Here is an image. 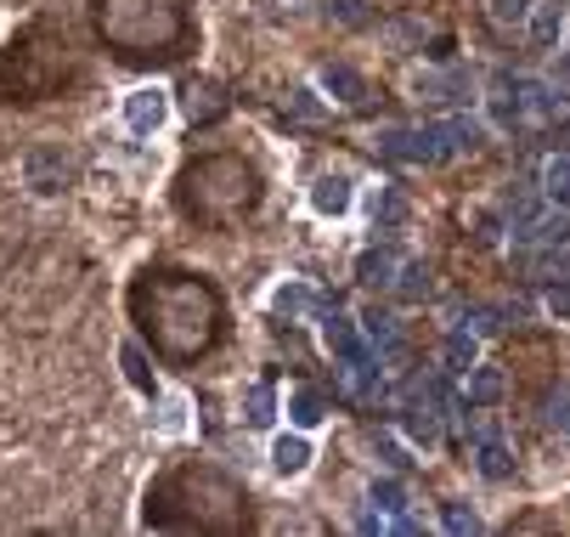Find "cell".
<instances>
[{
    "label": "cell",
    "mask_w": 570,
    "mask_h": 537,
    "mask_svg": "<svg viewBox=\"0 0 570 537\" xmlns=\"http://www.w3.org/2000/svg\"><path fill=\"white\" fill-rule=\"evenodd\" d=\"M543 418H548V425L559 430V425H565V418H570V391H559V396L548 402V413H543Z\"/></svg>",
    "instance_id": "41"
},
{
    "label": "cell",
    "mask_w": 570,
    "mask_h": 537,
    "mask_svg": "<svg viewBox=\"0 0 570 537\" xmlns=\"http://www.w3.org/2000/svg\"><path fill=\"white\" fill-rule=\"evenodd\" d=\"M440 125V147H446V159H463V153H474L485 142V120H474V113H446Z\"/></svg>",
    "instance_id": "17"
},
{
    "label": "cell",
    "mask_w": 570,
    "mask_h": 537,
    "mask_svg": "<svg viewBox=\"0 0 570 537\" xmlns=\"http://www.w3.org/2000/svg\"><path fill=\"white\" fill-rule=\"evenodd\" d=\"M289 113H294V120H305V125H316L322 113H328V102H322L316 86H294V91H289Z\"/></svg>",
    "instance_id": "33"
},
{
    "label": "cell",
    "mask_w": 570,
    "mask_h": 537,
    "mask_svg": "<svg viewBox=\"0 0 570 537\" xmlns=\"http://www.w3.org/2000/svg\"><path fill=\"white\" fill-rule=\"evenodd\" d=\"M543 312H548L554 323H570V283H554V289L543 294Z\"/></svg>",
    "instance_id": "38"
},
{
    "label": "cell",
    "mask_w": 570,
    "mask_h": 537,
    "mask_svg": "<svg viewBox=\"0 0 570 537\" xmlns=\"http://www.w3.org/2000/svg\"><path fill=\"white\" fill-rule=\"evenodd\" d=\"M401 221H406V193H401V187H379V199H373V226H379V233H395Z\"/></svg>",
    "instance_id": "31"
},
{
    "label": "cell",
    "mask_w": 570,
    "mask_h": 537,
    "mask_svg": "<svg viewBox=\"0 0 570 537\" xmlns=\"http://www.w3.org/2000/svg\"><path fill=\"white\" fill-rule=\"evenodd\" d=\"M322 12H328V23H339V29H373L379 23L373 0H322Z\"/></svg>",
    "instance_id": "28"
},
{
    "label": "cell",
    "mask_w": 570,
    "mask_h": 537,
    "mask_svg": "<svg viewBox=\"0 0 570 537\" xmlns=\"http://www.w3.org/2000/svg\"><path fill=\"white\" fill-rule=\"evenodd\" d=\"M119 362H125V379H131V385H136L142 396H153V373H147V362H142L136 345H125V357H119Z\"/></svg>",
    "instance_id": "37"
},
{
    "label": "cell",
    "mask_w": 570,
    "mask_h": 537,
    "mask_svg": "<svg viewBox=\"0 0 570 537\" xmlns=\"http://www.w3.org/2000/svg\"><path fill=\"white\" fill-rule=\"evenodd\" d=\"M91 29L125 68L176 63L187 46V7L181 0H91Z\"/></svg>",
    "instance_id": "2"
},
{
    "label": "cell",
    "mask_w": 570,
    "mask_h": 537,
    "mask_svg": "<svg viewBox=\"0 0 570 537\" xmlns=\"http://www.w3.org/2000/svg\"><path fill=\"white\" fill-rule=\"evenodd\" d=\"M559 430H565V436H570V418H565V425H559Z\"/></svg>",
    "instance_id": "42"
},
{
    "label": "cell",
    "mask_w": 570,
    "mask_h": 537,
    "mask_svg": "<svg viewBox=\"0 0 570 537\" xmlns=\"http://www.w3.org/2000/svg\"><path fill=\"white\" fill-rule=\"evenodd\" d=\"M316 91L328 102H339V108H361V102H368V74L350 68V63H328L316 74Z\"/></svg>",
    "instance_id": "14"
},
{
    "label": "cell",
    "mask_w": 570,
    "mask_h": 537,
    "mask_svg": "<svg viewBox=\"0 0 570 537\" xmlns=\"http://www.w3.org/2000/svg\"><path fill=\"white\" fill-rule=\"evenodd\" d=\"M311 215H322V221H345L350 215V204H356V181L345 176V170H322V176H311Z\"/></svg>",
    "instance_id": "10"
},
{
    "label": "cell",
    "mask_w": 570,
    "mask_h": 537,
    "mask_svg": "<svg viewBox=\"0 0 570 537\" xmlns=\"http://www.w3.org/2000/svg\"><path fill=\"white\" fill-rule=\"evenodd\" d=\"M525 120H532V102H525V80L503 74L498 91L485 97V125H498V131H519Z\"/></svg>",
    "instance_id": "12"
},
{
    "label": "cell",
    "mask_w": 570,
    "mask_h": 537,
    "mask_svg": "<svg viewBox=\"0 0 570 537\" xmlns=\"http://www.w3.org/2000/svg\"><path fill=\"white\" fill-rule=\"evenodd\" d=\"M429 289H435L429 260H418V255H401L395 278H390V294H395L401 305H418V300H429Z\"/></svg>",
    "instance_id": "18"
},
{
    "label": "cell",
    "mask_w": 570,
    "mask_h": 537,
    "mask_svg": "<svg viewBox=\"0 0 570 537\" xmlns=\"http://www.w3.org/2000/svg\"><path fill=\"white\" fill-rule=\"evenodd\" d=\"M271 317H282V323H300V317H311L316 312V289L311 283H300V278H289V283H277L271 289Z\"/></svg>",
    "instance_id": "20"
},
{
    "label": "cell",
    "mask_w": 570,
    "mask_h": 537,
    "mask_svg": "<svg viewBox=\"0 0 570 537\" xmlns=\"http://www.w3.org/2000/svg\"><path fill=\"white\" fill-rule=\"evenodd\" d=\"M543 193H548V204L570 210V153H554V159L543 165Z\"/></svg>",
    "instance_id": "30"
},
{
    "label": "cell",
    "mask_w": 570,
    "mask_h": 537,
    "mask_svg": "<svg viewBox=\"0 0 570 537\" xmlns=\"http://www.w3.org/2000/svg\"><path fill=\"white\" fill-rule=\"evenodd\" d=\"M532 7H537V0H492V18H498L503 29H525Z\"/></svg>",
    "instance_id": "35"
},
{
    "label": "cell",
    "mask_w": 570,
    "mask_h": 537,
    "mask_svg": "<svg viewBox=\"0 0 570 537\" xmlns=\"http://www.w3.org/2000/svg\"><path fill=\"white\" fill-rule=\"evenodd\" d=\"M316 334H322V351H328L334 362H356V357L373 351L368 334H361V323L345 317V312H334V305H322V312H316Z\"/></svg>",
    "instance_id": "9"
},
{
    "label": "cell",
    "mask_w": 570,
    "mask_h": 537,
    "mask_svg": "<svg viewBox=\"0 0 570 537\" xmlns=\"http://www.w3.org/2000/svg\"><path fill=\"white\" fill-rule=\"evenodd\" d=\"M440 526L452 532V537H474V532H480V515H474L469 504H446V510H440Z\"/></svg>",
    "instance_id": "34"
},
{
    "label": "cell",
    "mask_w": 570,
    "mask_h": 537,
    "mask_svg": "<svg viewBox=\"0 0 570 537\" xmlns=\"http://www.w3.org/2000/svg\"><path fill=\"white\" fill-rule=\"evenodd\" d=\"M368 504H373L379 515H401V510H406V486H401L395 476H373V486H368Z\"/></svg>",
    "instance_id": "32"
},
{
    "label": "cell",
    "mask_w": 570,
    "mask_h": 537,
    "mask_svg": "<svg viewBox=\"0 0 570 537\" xmlns=\"http://www.w3.org/2000/svg\"><path fill=\"white\" fill-rule=\"evenodd\" d=\"M311 430H282V436H271V470L282 476V481H294V476H305L311 470Z\"/></svg>",
    "instance_id": "15"
},
{
    "label": "cell",
    "mask_w": 570,
    "mask_h": 537,
    "mask_svg": "<svg viewBox=\"0 0 570 537\" xmlns=\"http://www.w3.org/2000/svg\"><path fill=\"white\" fill-rule=\"evenodd\" d=\"M176 204L198 226H232L260 204V176L237 153H203L176 176Z\"/></svg>",
    "instance_id": "3"
},
{
    "label": "cell",
    "mask_w": 570,
    "mask_h": 537,
    "mask_svg": "<svg viewBox=\"0 0 570 537\" xmlns=\"http://www.w3.org/2000/svg\"><path fill=\"white\" fill-rule=\"evenodd\" d=\"M395 266H401V249H361L356 255V278L361 283H373V289H390V278H395Z\"/></svg>",
    "instance_id": "25"
},
{
    "label": "cell",
    "mask_w": 570,
    "mask_h": 537,
    "mask_svg": "<svg viewBox=\"0 0 570 537\" xmlns=\"http://www.w3.org/2000/svg\"><path fill=\"white\" fill-rule=\"evenodd\" d=\"M165 120H170V97L158 91V86H142V91L125 97V125L136 136H158V131H165Z\"/></svg>",
    "instance_id": "13"
},
{
    "label": "cell",
    "mask_w": 570,
    "mask_h": 537,
    "mask_svg": "<svg viewBox=\"0 0 570 537\" xmlns=\"http://www.w3.org/2000/svg\"><path fill=\"white\" fill-rule=\"evenodd\" d=\"M282 413H289L294 430H316V425H328V396H322L316 385H300V391H289Z\"/></svg>",
    "instance_id": "22"
},
{
    "label": "cell",
    "mask_w": 570,
    "mask_h": 537,
    "mask_svg": "<svg viewBox=\"0 0 570 537\" xmlns=\"http://www.w3.org/2000/svg\"><path fill=\"white\" fill-rule=\"evenodd\" d=\"M165 430H170V436L187 430V402H181V396H165Z\"/></svg>",
    "instance_id": "39"
},
{
    "label": "cell",
    "mask_w": 570,
    "mask_h": 537,
    "mask_svg": "<svg viewBox=\"0 0 570 537\" xmlns=\"http://www.w3.org/2000/svg\"><path fill=\"white\" fill-rule=\"evenodd\" d=\"M373 147L384 153L390 165H440L446 147H440V125H384L373 136Z\"/></svg>",
    "instance_id": "6"
},
{
    "label": "cell",
    "mask_w": 570,
    "mask_h": 537,
    "mask_svg": "<svg viewBox=\"0 0 570 537\" xmlns=\"http://www.w3.org/2000/svg\"><path fill=\"white\" fill-rule=\"evenodd\" d=\"M74 74V41L57 23H29L0 57V102H46Z\"/></svg>",
    "instance_id": "5"
},
{
    "label": "cell",
    "mask_w": 570,
    "mask_h": 537,
    "mask_svg": "<svg viewBox=\"0 0 570 537\" xmlns=\"http://www.w3.org/2000/svg\"><path fill=\"white\" fill-rule=\"evenodd\" d=\"M210 504H232V510H243V492H237V481H226L221 470H210V465H187V470H170L165 481H153L147 486V526H198V532H232L237 521H226V515H215Z\"/></svg>",
    "instance_id": "4"
},
{
    "label": "cell",
    "mask_w": 570,
    "mask_h": 537,
    "mask_svg": "<svg viewBox=\"0 0 570 537\" xmlns=\"http://www.w3.org/2000/svg\"><path fill=\"white\" fill-rule=\"evenodd\" d=\"M474 470L485 481H514V447L503 436H480L474 441Z\"/></svg>",
    "instance_id": "23"
},
{
    "label": "cell",
    "mask_w": 570,
    "mask_h": 537,
    "mask_svg": "<svg viewBox=\"0 0 570 537\" xmlns=\"http://www.w3.org/2000/svg\"><path fill=\"white\" fill-rule=\"evenodd\" d=\"M525 34H532L537 52H559V41H565V7L559 0H537L532 18H525Z\"/></svg>",
    "instance_id": "19"
},
{
    "label": "cell",
    "mask_w": 570,
    "mask_h": 537,
    "mask_svg": "<svg viewBox=\"0 0 570 537\" xmlns=\"http://www.w3.org/2000/svg\"><path fill=\"white\" fill-rule=\"evenodd\" d=\"M440 362H446V373H463L469 362H480V334L458 323L452 334H446V345H440Z\"/></svg>",
    "instance_id": "27"
},
{
    "label": "cell",
    "mask_w": 570,
    "mask_h": 537,
    "mask_svg": "<svg viewBox=\"0 0 570 537\" xmlns=\"http://www.w3.org/2000/svg\"><path fill=\"white\" fill-rule=\"evenodd\" d=\"M373 452H379L384 470H406V465H413V458H406V447H401L395 436H379V430H373Z\"/></svg>",
    "instance_id": "36"
},
{
    "label": "cell",
    "mask_w": 570,
    "mask_h": 537,
    "mask_svg": "<svg viewBox=\"0 0 570 537\" xmlns=\"http://www.w3.org/2000/svg\"><path fill=\"white\" fill-rule=\"evenodd\" d=\"M413 91H418V97H429V102H463V80H458V74H435V68H424V74H418Z\"/></svg>",
    "instance_id": "29"
},
{
    "label": "cell",
    "mask_w": 570,
    "mask_h": 537,
    "mask_svg": "<svg viewBox=\"0 0 570 537\" xmlns=\"http://www.w3.org/2000/svg\"><path fill=\"white\" fill-rule=\"evenodd\" d=\"M356 323H361V334H368V345H373L379 362H401L406 357V334H401L395 312H384V305H361Z\"/></svg>",
    "instance_id": "11"
},
{
    "label": "cell",
    "mask_w": 570,
    "mask_h": 537,
    "mask_svg": "<svg viewBox=\"0 0 570 537\" xmlns=\"http://www.w3.org/2000/svg\"><path fill=\"white\" fill-rule=\"evenodd\" d=\"M23 176H29V187H34V193H68V187H74V176H79V159H74L68 147L46 142V147H34L29 159H23Z\"/></svg>",
    "instance_id": "8"
},
{
    "label": "cell",
    "mask_w": 570,
    "mask_h": 537,
    "mask_svg": "<svg viewBox=\"0 0 570 537\" xmlns=\"http://www.w3.org/2000/svg\"><path fill=\"white\" fill-rule=\"evenodd\" d=\"M131 317L142 328V339L153 345V357L165 362H198L221 334V294L192 278V272H165L147 266L131 283Z\"/></svg>",
    "instance_id": "1"
},
{
    "label": "cell",
    "mask_w": 570,
    "mask_h": 537,
    "mask_svg": "<svg viewBox=\"0 0 570 537\" xmlns=\"http://www.w3.org/2000/svg\"><path fill=\"white\" fill-rule=\"evenodd\" d=\"M440 379H429V385H413L401 402V436L413 447H435L440 430H446V407H440Z\"/></svg>",
    "instance_id": "7"
},
{
    "label": "cell",
    "mask_w": 570,
    "mask_h": 537,
    "mask_svg": "<svg viewBox=\"0 0 570 537\" xmlns=\"http://www.w3.org/2000/svg\"><path fill=\"white\" fill-rule=\"evenodd\" d=\"M463 402H469V407H492V402H503V368H492V362H469V368H463Z\"/></svg>",
    "instance_id": "21"
},
{
    "label": "cell",
    "mask_w": 570,
    "mask_h": 537,
    "mask_svg": "<svg viewBox=\"0 0 570 537\" xmlns=\"http://www.w3.org/2000/svg\"><path fill=\"white\" fill-rule=\"evenodd\" d=\"M277 413H282V402H277L271 385H249V391H243V425H249V430H271Z\"/></svg>",
    "instance_id": "26"
},
{
    "label": "cell",
    "mask_w": 570,
    "mask_h": 537,
    "mask_svg": "<svg viewBox=\"0 0 570 537\" xmlns=\"http://www.w3.org/2000/svg\"><path fill=\"white\" fill-rule=\"evenodd\" d=\"M356 532H368V537H373V532H390V515H379V510H361V515H356Z\"/></svg>",
    "instance_id": "40"
},
{
    "label": "cell",
    "mask_w": 570,
    "mask_h": 537,
    "mask_svg": "<svg viewBox=\"0 0 570 537\" xmlns=\"http://www.w3.org/2000/svg\"><path fill=\"white\" fill-rule=\"evenodd\" d=\"M181 97H187L192 125H210V120H221V113H226V97H221V86H215V80H192Z\"/></svg>",
    "instance_id": "24"
},
{
    "label": "cell",
    "mask_w": 570,
    "mask_h": 537,
    "mask_svg": "<svg viewBox=\"0 0 570 537\" xmlns=\"http://www.w3.org/2000/svg\"><path fill=\"white\" fill-rule=\"evenodd\" d=\"M514 244H519V249H554V244H570V210H565V204H548L532 226H519Z\"/></svg>",
    "instance_id": "16"
}]
</instances>
